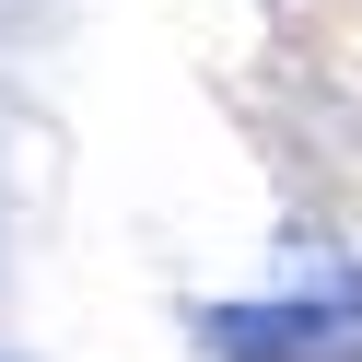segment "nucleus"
I'll return each instance as SVG.
<instances>
[{
    "mask_svg": "<svg viewBox=\"0 0 362 362\" xmlns=\"http://www.w3.org/2000/svg\"><path fill=\"white\" fill-rule=\"evenodd\" d=\"M199 327L222 362H362V281L327 304H211Z\"/></svg>",
    "mask_w": 362,
    "mask_h": 362,
    "instance_id": "nucleus-1",
    "label": "nucleus"
}]
</instances>
